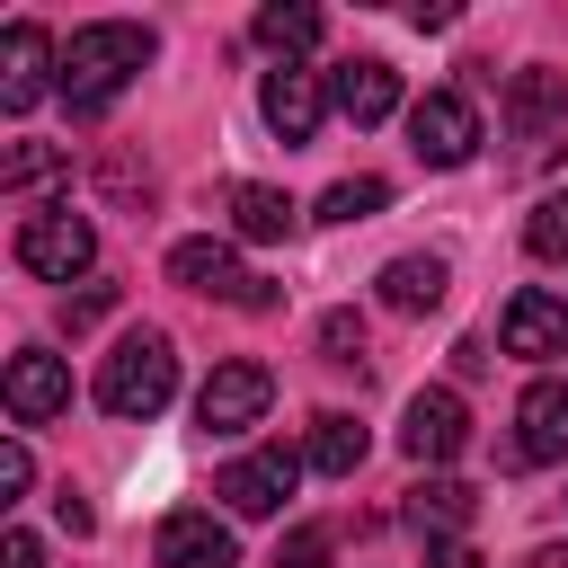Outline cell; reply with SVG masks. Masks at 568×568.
<instances>
[{
  "mask_svg": "<svg viewBox=\"0 0 568 568\" xmlns=\"http://www.w3.org/2000/svg\"><path fill=\"white\" fill-rule=\"evenodd\" d=\"M142 62H151V27H133V18L71 27V44H62V98H71V115L115 106V89H124Z\"/></svg>",
  "mask_w": 568,
  "mask_h": 568,
  "instance_id": "1",
  "label": "cell"
},
{
  "mask_svg": "<svg viewBox=\"0 0 568 568\" xmlns=\"http://www.w3.org/2000/svg\"><path fill=\"white\" fill-rule=\"evenodd\" d=\"M169 390H178V346H169L160 328L115 337V355L98 364V408H106V417H160Z\"/></svg>",
  "mask_w": 568,
  "mask_h": 568,
  "instance_id": "2",
  "label": "cell"
},
{
  "mask_svg": "<svg viewBox=\"0 0 568 568\" xmlns=\"http://www.w3.org/2000/svg\"><path fill=\"white\" fill-rule=\"evenodd\" d=\"M18 266L27 275H44V284H71V275H89L98 266V222L89 213H71V204H44V213H27L18 222Z\"/></svg>",
  "mask_w": 568,
  "mask_h": 568,
  "instance_id": "3",
  "label": "cell"
},
{
  "mask_svg": "<svg viewBox=\"0 0 568 568\" xmlns=\"http://www.w3.org/2000/svg\"><path fill=\"white\" fill-rule=\"evenodd\" d=\"M266 408H275V373H266L257 355L213 364V382L195 390V426H204V435H248Z\"/></svg>",
  "mask_w": 568,
  "mask_h": 568,
  "instance_id": "4",
  "label": "cell"
},
{
  "mask_svg": "<svg viewBox=\"0 0 568 568\" xmlns=\"http://www.w3.org/2000/svg\"><path fill=\"white\" fill-rule=\"evenodd\" d=\"M408 151H417L426 169H462V160L479 151V106H470L462 89H426V98L408 106Z\"/></svg>",
  "mask_w": 568,
  "mask_h": 568,
  "instance_id": "5",
  "label": "cell"
},
{
  "mask_svg": "<svg viewBox=\"0 0 568 568\" xmlns=\"http://www.w3.org/2000/svg\"><path fill=\"white\" fill-rule=\"evenodd\" d=\"M169 284L222 293V302H240V311H275V284H266V275H240L231 240H178V248H169Z\"/></svg>",
  "mask_w": 568,
  "mask_h": 568,
  "instance_id": "6",
  "label": "cell"
},
{
  "mask_svg": "<svg viewBox=\"0 0 568 568\" xmlns=\"http://www.w3.org/2000/svg\"><path fill=\"white\" fill-rule=\"evenodd\" d=\"M293 479H302V453H284V444H257V453H240V462H222V479H213V497H222L231 515H275V506L293 497Z\"/></svg>",
  "mask_w": 568,
  "mask_h": 568,
  "instance_id": "7",
  "label": "cell"
},
{
  "mask_svg": "<svg viewBox=\"0 0 568 568\" xmlns=\"http://www.w3.org/2000/svg\"><path fill=\"white\" fill-rule=\"evenodd\" d=\"M0 399H9V417H18V426H44V417H62V408H71V364H62V355H44V346H18V355H9V373H0Z\"/></svg>",
  "mask_w": 568,
  "mask_h": 568,
  "instance_id": "8",
  "label": "cell"
},
{
  "mask_svg": "<svg viewBox=\"0 0 568 568\" xmlns=\"http://www.w3.org/2000/svg\"><path fill=\"white\" fill-rule=\"evenodd\" d=\"M53 71H62L53 36H44L36 18H18V27L0 36V106H9V115H27V106L53 89Z\"/></svg>",
  "mask_w": 568,
  "mask_h": 568,
  "instance_id": "9",
  "label": "cell"
},
{
  "mask_svg": "<svg viewBox=\"0 0 568 568\" xmlns=\"http://www.w3.org/2000/svg\"><path fill=\"white\" fill-rule=\"evenodd\" d=\"M257 115L302 151L311 133H320V115H328V89H320V71H302V62H275L266 80H257Z\"/></svg>",
  "mask_w": 568,
  "mask_h": 568,
  "instance_id": "10",
  "label": "cell"
},
{
  "mask_svg": "<svg viewBox=\"0 0 568 568\" xmlns=\"http://www.w3.org/2000/svg\"><path fill=\"white\" fill-rule=\"evenodd\" d=\"M160 568H240V541H231V524L213 515V506H178V515H160Z\"/></svg>",
  "mask_w": 568,
  "mask_h": 568,
  "instance_id": "11",
  "label": "cell"
},
{
  "mask_svg": "<svg viewBox=\"0 0 568 568\" xmlns=\"http://www.w3.org/2000/svg\"><path fill=\"white\" fill-rule=\"evenodd\" d=\"M462 444H470V408H462V390H417L408 417H399V453H408V462H453Z\"/></svg>",
  "mask_w": 568,
  "mask_h": 568,
  "instance_id": "12",
  "label": "cell"
},
{
  "mask_svg": "<svg viewBox=\"0 0 568 568\" xmlns=\"http://www.w3.org/2000/svg\"><path fill=\"white\" fill-rule=\"evenodd\" d=\"M497 337H506V355H524V364H559L568 355V302L559 293H515L506 302V320H497Z\"/></svg>",
  "mask_w": 568,
  "mask_h": 568,
  "instance_id": "13",
  "label": "cell"
},
{
  "mask_svg": "<svg viewBox=\"0 0 568 568\" xmlns=\"http://www.w3.org/2000/svg\"><path fill=\"white\" fill-rule=\"evenodd\" d=\"M515 462H568V382H532L515 399Z\"/></svg>",
  "mask_w": 568,
  "mask_h": 568,
  "instance_id": "14",
  "label": "cell"
},
{
  "mask_svg": "<svg viewBox=\"0 0 568 568\" xmlns=\"http://www.w3.org/2000/svg\"><path fill=\"white\" fill-rule=\"evenodd\" d=\"M506 124H515L524 142L568 133V71H515V80H506Z\"/></svg>",
  "mask_w": 568,
  "mask_h": 568,
  "instance_id": "15",
  "label": "cell"
},
{
  "mask_svg": "<svg viewBox=\"0 0 568 568\" xmlns=\"http://www.w3.org/2000/svg\"><path fill=\"white\" fill-rule=\"evenodd\" d=\"M328 98L355 115V124H382V115H399V71L390 62H337V80H328Z\"/></svg>",
  "mask_w": 568,
  "mask_h": 568,
  "instance_id": "16",
  "label": "cell"
},
{
  "mask_svg": "<svg viewBox=\"0 0 568 568\" xmlns=\"http://www.w3.org/2000/svg\"><path fill=\"white\" fill-rule=\"evenodd\" d=\"M373 284H382V302H390V311H435V302H444V284H453V266H444L435 248H408V257H390Z\"/></svg>",
  "mask_w": 568,
  "mask_h": 568,
  "instance_id": "17",
  "label": "cell"
},
{
  "mask_svg": "<svg viewBox=\"0 0 568 568\" xmlns=\"http://www.w3.org/2000/svg\"><path fill=\"white\" fill-rule=\"evenodd\" d=\"M470 506H479V488H462V479H417L408 488V524L426 532V541H462V524H470Z\"/></svg>",
  "mask_w": 568,
  "mask_h": 568,
  "instance_id": "18",
  "label": "cell"
},
{
  "mask_svg": "<svg viewBox=\"0 0 568 568\" xmlns=\"http://www.w3.org/2000/svg\"><path fill=\"white\" fill-rule=\"evenodd\" d=\"M222 204H231V231H240V240H284V231H293V195H284V186L240 178Z\"/></svg>",
  "mask_w": 568,
  "mask_h": 568,
  "instance_id": "19",
  "label": "cell"
},
{
  "mask_svg": "<svg viewBox=\"0 0 568 568\" xmlns=\"http://www.w3.org/2000/svg\"><path fill=\"white\" fill-rule=\"evenodd\" d=\"M302 462H311V470H328V479H346V470L364 462V426H355L346 408L311 417V444H302Z\"/></svg>",
  "mask_w": 568,
  "mask_h": 568,
  "instance_id": "20",
  "label": "cell"
},
{
  "mask_svg": "<svg viewBox=\"0 0 568 568\" xmlns=\"http://www.w3.org/2000/svg\"><path fill=\"white\" fill-rule=\"evenodd\" d=\"M257 44H275V53H311V44H320V9H302V0H266V9H257Z\"/></svg>",
  "mask_w": 568,
  "mask_h": 568,
  "instance_id": "21",
  "label": "cell"
},
{
  "mask_svg": "<svg viewBox=\"0 0 568 568\" xmlns=\"http://www.w3.org/2000/svg\"><path fill=\"white\" fill-rule=\"evenodd\" d=\"M382 204H390V186H382V178H337V186L320 195V222H373Z\"/></svg>",
  "mask_w": 568,
  "mask_h": 568,
  "instance_id": "22",
  "label": "cell"
},
{
  "mask_svg": "<svg viewBox=\"0 0 568 568\" xmlns=\"http://www.w3.org/2000/svg\"><path fill=\"white\" fill-rule=\"evenodd\" d=\"M524 248H532V257H550V266L568 257V186H550V195L532 204V222H524Z\"/></svg>",
  "mask_w": 568,
  "mask_h": 568,
  "instance_id": "23",
  "label": "cell"
},
{
  "mask_svg": "<svg viewBox=\"0 0 568 568\" xmlns=\"http://www.w3.org/2000/svg\"><path fill=\"white\" fill-rule=\"evenodd\" d=\"M53 169H62V151H53V142H18V151L0 160V186L18 195V186H36V178H53Z\"/></svg>",
  "mask_w": 568,
  "mask_h": 568,
  "instance_id": "24",
  "label": "cell"
},
{
  "mask_svg": "<svg viewBox=\"0 0 568 568\" xmlns=\"http://www.w3.org/2000/svg\"><path fill=\"white\" fill-rule=\"evenodd\" d=\"M328 550H337V541H328V524H293V532H284V550H275V568H328Z\"/></svg>",
  "mask_w": 568,
  "mask_h": 568,
  "instance_id": "25",
  "label": "cell"
},
{
  "mask_svg": "<svg viewBox=\"0 0 568 568\" xmlns=\"http://www.w3.org/2000/svg\"><path fill=\"white\" fill-rule=\"evenodd\" d=\"M320 346H328V364H355V355H364V320H355V311H328V320H320Z\"/></svg>",
  "mask_w": 568,
  "mask_h": 568,
  "instance_id": "26",
  "label": "cell"
},
{
  "mask_svg": "<svg viewBox=\"0 0 568 568\" xmlns=\"http://www.w3.org/2000/svg\"><path fill=\"white\" fill-rule=\"evenodd\" d=\"M106 311H115V284H89V293H71V302H62V328H98Z\"/></svg>",
  "mask_w": 568,
  "mask_h": 568,
  "instance_id": "27",
  "label": "cell"
},
{
  "mask_svg": "<svg viewBox=\"0 0 568 568\" xmlns=\"http://www.w3.org/2000/svg\"><path fill=\"white\" fill-rule=\"evenodd\" d=\"M27 479H36L27 444H0V497H27Z\"/></svg>",
  "mask_w": 568,
  "mask_h": 568,
  "instance_id": "28",
  "label": "cell"
},
{
  "mask_svg": "<svg viewBox=\"0 0 568 568\" xmlns=\"http://www.w3.org/2000/svg\"><path fill=\"white\" fill-rule=\"evenodd\" d=\"M53 524H62V532H89L98 515H89V497H80V488H62V497H53Z\"/></svg>",
  "mask_w": 568,
  "mask_h": 568,
  "instance_id": "29",
  "label": "cell"
},
{
  "mask_svg": "<svg viewBox=\"0 0 568 568\" xmlns=\"http://www.w3.org/2000/svg\"><path fill=\"white\" fill-rule=\"evenodd\" d=\"M0 568H44V550H36V532H9V541H0Z\"/></svg>",
  "mask_w": 568,
  "mask_h": 568,
  "instance_id": "30",
  "label": "cell"
},
{
  "mask_svg": "<svg viewBox=\"0 0 568 568\" xmlns=\"http://www.w3.org/2000/svg\"><path fill=\"white\" fill-rule=\"evenodd\" d=\"M426 568H488V559H479L470 541H435V550H426Z\"/></svg>",
  "mask_w": 568,
  "mask_h": 568,
  "instance_id": "31",
  "label": "cell"
},
{
  "mask_svg": "<svg viewBox=\"0 0 568 568\" xmlns=\"http://www.w3.org/2000/svg\"><path fill=\"white\" fill-rule=\"evenodd\" d=\"M524 568H568V541H541V550H532Z\"/></svg>",
  "mask_w": 568,
  "mask_h": 568,
  "instance_id": "32",
  "label": "cell"
}]
</instances>
